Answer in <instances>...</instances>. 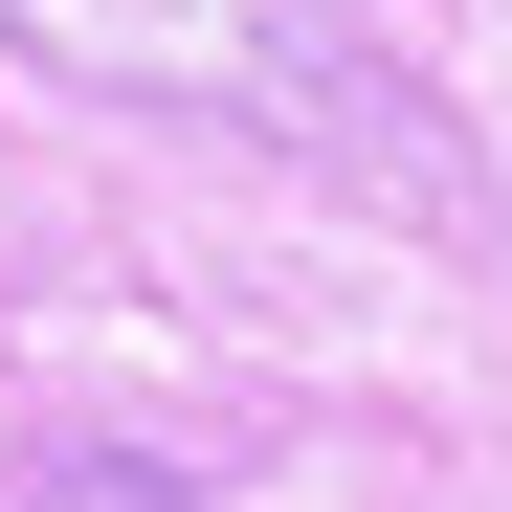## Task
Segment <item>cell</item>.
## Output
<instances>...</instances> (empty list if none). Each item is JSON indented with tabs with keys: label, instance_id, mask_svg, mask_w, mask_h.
Wrapping results in <instances>:
<instances>
[{
	"label": "cell",
	"instance_id": "1",
	"mask_svg": "<svg viewBox=\"0 0 512 512\" xmlns=\"http://www.w3.org/2000/svg\"><path fill=\"white\" fill-rule=\"evenodd\" d=\"M0 45L90 112H179V134H290L379 201H446V134L401 112V67L357 0H0Z\"/></svg>",
	"mask_w": 512,
	"mask_h": 512
},
{
	"label": "cell",
	"instance_id": "2",
	"mask_svg": "<svg viewBox=\"0 0 512 512\" xmlns=\"http://www.w3.org/2000/svg\"><path fill=\"white\" fill-rule=\"evenodd\" d=\"M90 512H179V490H156V468H112V490H90Z\"/></svg>",
	"mask_w": 512,
	"mask_h": 512
}]
</instances>
